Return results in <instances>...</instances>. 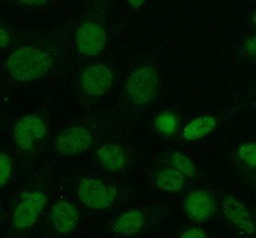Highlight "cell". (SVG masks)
<instances>
[{
    "instance_id": "1",
    "label": "cell",
    "mask_w": 256,
    "mask_h": 238,
    "mask_svg": "<svg viewBox=\"0 0 256 238\" xmlns=\"http://www.w3.org/2000/svg\"><path fill=\"white\" fill-rule=\"evenodd\" d=\"M55 54L48 38L36 44L18 47L4 59L6 72L12 82L38 80L54 67Z\"/></svg>"
},
{
    "instance_id": "2",
    "label": "cell",
    "mask_w": 256,
    "mask_h": 238,
    "mask_svg": "<svg viewBox=\"0 0 256 238\" xmlns=\"http://www.w3.org/2000/svg\"><path fill=\"white\" fill-rule=\"evenodd\" d=\"M77 194L84 206L101 210L113 206L117 198V190L95 175H88L80 181Z\"/></svg>"
},
{
    "instance_id": "3",
    "label": "cell",
    "mask_w": 256,
    "mask_h": 238,
    "mask_svg": "<svg viewBox=\"0 0 256 238\" xmlns=\"http://www.w3.org/2000/svg\"><path fill=\"white\" fill-rule=\"evenodd\" d=\"M47 134L46 116L41 112L26 114L16 122L13 140L20 150L30 151L44 138Z\"/></svg>"
},
{
    "instance_id": "4",
    "label": "cell",
    "mask_w": 256,
    "mask_h": 238,
    "mask_svg": "<svg viewBox=\"0 0 256 238\" xmlns=\"http://www.w3.org/2000/svg\"><path fill=\"white\" fill-rule=\"evenodd\" d=\"M158 76L154 68L143 66L134 70L126 80L128 98L136 105H144L154 98L158 90Z\"/></svg>"
},
{
    "instance_id": "5",
    "label": "cell",
    "mask_w": 256,
    "mask_h": 238,
    "mask_svg": "<svg viewBox=\"0 0 256 238\" xmlns=\"http://www.w3.org/2000/svg\"><path fill=\"white\" fill-rule=\"evenodd\" d=\"M47 196L42 190L25 192L14 210L13 224L18 230L30 229L40 216L46 205Z\"/></svg>"
},
{
    "instance_id": "6",
    "label": "cell",
    "mask_w": 256,
    "mask_h": 238,
    "mask_svg": "<svg viewBox=\"0 0 256 238\" xmlns=\"http://www.w3.org/2000/svg\"><path fill=\"white\" fill-rule=\"evenodd\" d=\"M76 52L79 60L95 58L104 49L107 34L102 26L94 22H84L76 32Z\"/></svg>"
},
{
    "instance_id": "7",
    "label": "cell",
    "mask_w": 256,
    "mask_h": 238,
    "mask_svg": "<svg viewBox=\"0 0 256 238\" xmlns=\"http://www.w3.org/2000/svg\"><path fill=\"white\" fill-rule=\"evenodd\" d=\"M94 144V135L82 126L65 129L56 138L54 147L62 156H74L88 150Z\"/></svg>"
},
{
    "instance_id": "8",
    "label": "cell",
    "mask_w": 256,
    "mask_h": 238,
    "mask_svg": "<svg viewBox=\"0 0 256 238\" xmlns=\"http://www.w3.org/2000/svg\"><path fill=\"white\" fill-rule=\"evenodd\" d=\"M216 198L208 190H196L187 196L184 210L192 220L204 222L216 212Z\"/></svg>"
},
{
    "instance_id": "9",
    "label": "cell",
    "mask_w": 256,
    "mask_h": 238,
    "mask_svg": "<svg viewBox=\"0 0 256 238\" xmlns=\"http://www.w3.org/2000/svg\"><path fill=\"white\" fill-rule=\"evenodd\" d=\"M82 90L89 96H99L107 92L112 86V72L102 64L86 68L80 76Z\"/></svg>"
},
{
    "instance_id": "10",
    "label": "cell",
    "mask_w": 256,
    "mask_h": 238,
    "mask_svg": "<svg viewBox=\"0 0 256 238\" xmlns=\"http://www.w3.org/2000/svg\"><path fill=\"white\" fill-rule=\"evenodd\" d=\"M222 210L224 217L242 232L250 236L256 233L254 223L248 210L236 198L232 196H226L222 200Z\"/></svg>"
},
{
    "instance_id": "11",
    "label": "cell",
    "mask_w": 256,
    "mask_h": 238,
    "mask_svg": "<svg viewBox=\"0 0 256 238\" xmlns=\"http://www.w3.org/2000/svg\"><path fill=\"white\" fill-rule=\"evenodd\" d=\"M50 218L53 227L61 234L71 232L80 221V212L76 206L66 200L53 205Z\"/></svg>"
},
{
    "instance_id": "12",
    "label": "cell",
    "mask_w": 256,
    "mask_h": 238,
    "mask_svg": "<svg viewBox=\"0 0 256 238\" xmlns=\"http://www.w3.org/2000/svg\"><path fill=\"white\" fill-rule=\"evenodd\" d=\"M96 157L102 168L112 172L122 170L126 164L125 150L118 144L102 146L96 151Z\"/></svg>"
},
{
    "instance_id": "13",
    "label": "cell",
    "mask_w": 256,
    "mask_h": 238,
    "mask_svg": "<svg viewBox=\"0 0 256 238\" xmlns=\"http://www.w3.org/2000/svg\"><path fill=\"white\" fill-rule=\"evenodd\" d=\"M146 223V214L140 210L125 212L116 218L113 224V232L122 236L135 234L143 228Z\"/></svg>"
},
{
    "instance_id": "14",
    "label": "cell",
    "mask_w": 256,
    "mask_h": 238,
    "mask_svg": "<svg viewBox=\"0 0 256 238\" xmlns=\"http://www.w3.org/2000/svg\"><path fill=\"white\" fill-rule=\"evenodd\" d=\"M156 184L162 192L178 193L184 189L186 177L176 169L168 168L158 174Z\"/></svg>"
},
{
    "instance_id": "15",
    "label": "cell",
    "mask_w": 256,
    "mask_h": 238,
    "mask_svg": "<svg viewBox=\"0 0 256 238\" xmlns=\"http://www.w3.org/2000/svg\"><path fill=\"white\" fill-rule=\"evenodd\" d=\"M217 122L212 116H201L192 120L183 130V136L186 140H201L216 129Z\"/></svg>"
},
{
    "instance_id": "16",
    "label": "cell",
    "mask_w": 256,
    "mask_h": 238,
    "mask_svg": "<svg viewBox=\"0 0 256 238\" xmlns=\"http://www.w3.org/2000/svg\"><path fill=\"white\" fill-rule=\"evenodd\" d=\"M154 132L164 140L172 138L178 129V118L174 112L165 111L159 114L153 122Z\"/></svg>"
},
{
    "instance_id": "17",
    "label": "cell",
    "mask_w": 256,
    "mask_h": 238,
    "mask_svg": "<svg viewBox=\"0 0 256 238\" xmlns=\"http://www.w3.org/2000/svg\"><path fill=\"white\" fill-rule=\"evenodd\" d=\"M170 165L172 168L181 172L184 177L193 178L195 176L196 168L194 163L186 154L182 152H175L171 157Z\"/></svg>"
},
{
    "instance_id": "18",
    "label": "cell",
    "mask_w": 256,
    "mask_h": 238,
    "mask_svg": "<svg viewBox=\"0 0 256 238\" xmlns=\"http://www.w3.org/2000/svg\"><path fill=\"white\" fill-rule=\"evenodd\" d=\"M238 157L250 168H256V144L254 142H245L238 148Z\"/></svg>"
},
{
    "instance_id": "19",
    "label": "cell",
    "mask_w": 256,
    "mask_h": 238,
    "mask_svg": "<svg viewBox=\"0 0 256 238\" xmlns=\"http://www.w3.org/2000/svg\"><path fill=\"white\" fill-rule=\"evenodd\" d=\"M13 163L9 154L0 152V187H3L8 183L12 177Z\"/></svg>"
},
{
    "instance_id": "20",
    "label": "cell",
    "mask_w": 256,
    "mask_h": 238,
    "mask_svg": "<svg viewBox=\"0 0 256 238\" xmlns=\"http://www.w3.org/2000/svg\"><path fill=\"white\" fill-rule=\"evenodd\" d=\"M14 86V82L10 78L8 74L6 72L4 60L0 59V90L7 94L13 90Z\"/></svg>"
},
{
    "instance_id": "21",
    "label": "cell",
    "mask_w": 256,
    "mask_h": 238,
    "mask_svg": "<svg viewBox=\"0 0 256 238\" xmlns=\"http://www.w3.org/2000/svg\"><path fill=\"white\" fill-rule=\"evenodd\" d=\"M12 35L7 28L6 24L2 20H0V50L6 49L12 43Z\"/></svg>"
},
{
    "instance_id": "22",
    "label": "cell",
    "mask_w": 256,
    "mask_h": 238,
    "mask_svg": "<svg viewBox=\"0 0 256 238\" xmlns=\"http://www.w3.org/2000/svg\"><path fill=\"white\" fill-rule=\"evenodd\" d=\"M256 36H254L252 38H248L242 46L241 52L242 55L245 56L246 58H254L256 56Z\"/></svg>"
},
{
    "instance_id": "23",
    "label": "cell",
    "mask_w": 256,
    "mask_h": 238,
    "mask_svg": "<svg viewBox=\"0 0 256 238\" xmlns=\"http://www.w3.org/2000/svg\"><path fill=\"white\" fill-rule=\"evenodd\" d=\"M180 238H208V235L205 230L194 227L186 230L181 234Z\"/></svg>"
},
{
    "instance_id": "24",
    "label": "cell",
    "mask_w": 256,
    "mask_h": 238,
    "mask_svg": "<svg viewBox=\"0 0 256 238\" xmlns=\"http://www.w3.org/2000/svg\"><path fill=\"white\" fill-rule=\"evenodd\" d=\"M129 4H131L132 7L134 9H140L143 8L146 4H148V1H144V0H136V1H129Z\"/></svg>"
},
{
    "instance_id": "25",
    "label": "cell",
    "mask_w": 256,
    "mask_h": 238,
    "mask_svg": "<svg viewBox=\"0 0 256 238\" xmlns=\"http://www.w3.org/2000/svg\"><path fill=\"white\" fill-rule=\"evenodd\" d=\"M4 211V204L2 202H0V217H1V215L3 214Z\"/></svg>"
},
{
    "instance_id": "26",
    "label": "cell",
    "mask_w": 256,
    "mask_h": 238,
    "mask_svg": "<svg viewBox=\"0 0 256 238\" xmlns=\"http://www.w3.org/2000/svg\"><path fill=\"white\" fill-rule=\"evenodd\" d=\"M4 94H6V93H4L3 92L0 90V95H4Z\"/></svg>"
}]
</instances>
